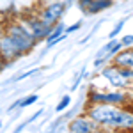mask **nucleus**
<instances>
[{
  "label": "nucleus",
  "mask_w": 133,
  "mask_h": 133,
  "mask_svg": "<svg viewBox=\"0 0 133 133\" xmlns=\"http://www.w3.org/2000/svg\"><path fill=\"white\" fill-rule=\"evenodd\" d=\"M83 114H87L92 121H96L108 133L133 131V112L128 110V107L87 103L83 108Z\"/></svg>",
  "instance_id": "1"
},
{
  "label": "nucleus",
  "mask_w": 133,
  "mask_h": 133,
  "mask_svg": "<svg viewBox=\"0 0 133 133\" xmlns=\"http://www.w3.org/2000/svg\"><path fill=\"white\" fill-rule=\"evenodd\" d=\"M4 32L9 36V39L14 44L16 48L21 51V55H27L30 53L36 44H37V39L34 37V34L29 30V27L23 23V21H9L4 25Z\"/></svg>",
  "instance_id": "2"
},
{
  "label": "nucleus",
  "mask_w": 133,
  "mask_h": 133,
  "mask_svg": "<svg viewBox=\"0 0 133 133\" xmlns=\"http://www.w3.org/2000/svg\"><path fill=\"white\" fill-rule=\"evenodd\" d=\"M131 101L128 91H119V89H96L91 87L87 92V103H96V105H117V107H128Z\"/></svg>",
  "instance_id": "3"
},
{
  "label": "nucleus",
  "mask_w": 133,
  "mask_h": 133,
  "mask_svg": "<svg viewBox=\"0 0 133 133\" xmlns=\"http://www.w3.org/2000/svg\"><path fill=\"white\" fill-rule=\"evenodd\" d=\"M69 4H71V0H48L46 4H43L39 7L37 14L44 23H48L50 27H55L66 14V11L69 9Z\"/></svg>",
  "instance_id": "4"
},
{
  "label": "nucleus",
  "mask_w": 133,
  "mask_h": 133,
  "mask_svg": "<svg viewBox=\"0 0 133 133\" xmlns=\"http://www.w3.org/2000/svg\"><path fill=\"white\" fill-rule=\"evenodd\" d=\"M99 76H101L103 80L108 83V87H112V89H119V91H130V89H133V82L128 80L123 75L121 68L115 66V64H112V62L105 64V68H101Z\"/></svg>",
  "instance_id": "5"
},
{
  "label": "nucleus",
  "mask_w": 133,
  "mask_h": 133,
  "mask_svg": "<svg viewBox=\"0 0 133 133\" xmlns=\"http://www.w3.org/2000/svg\"><path fill=\"white\" fill-rule=\"evenodd\" d=\"M68 131H71V133H108V131H105L96 121H92L87 114L73 117L68 123Z\"/></svg>",
  "instance_id": "6"
},
{
  "label": "nucleus",
  "mask_w": 133,
  "mask_h": 133,
  "mask_svg": "<svg viewBox=\"0 0 133 133\" xmlns=\"http://www.w3.org/2000/svg\"><path fill=\"white\" fill-rule=\"evenodd\" d=\"M21 21L29 27V30L34 34V37L37 39V43H39V41H46V37L50 36L51 29H53V27H50L48 23H44V21L39 18V14H37V12L25 14V16L21 18Z\"/></svg>",
  "instance_id": "7"
},
{
  "label": "nucleus",
  "mask_w": 133,
  "mask_h": 133,
  "mask_svg": "<svg viewBox=\"0 0 133 133\" xmlns=\"http://www.w3.org/2000/svg\"><path fill=\"white\" fill-rule=\"evenodd\" d=\"M0 55H2V59L5 61V64H11V62L18 61L21 55V51L16 48V44L9 39V36L4 32V36H2V39H0Z\"/></svg>",
  "instance_id": "8"
},
{
  "label": "nucleus",
  "mask_w": 133,
  "mask_h": 133,
  "mask_svg": "<svg viewBox=\"0 0 133 133\" xmlns=\"http://www.w3.org/2000/svg\"><path fill=\"white\" fill-rule=\"evenodd\" d=\"M68 37V34H66V25L62 23V21H59L53 29H51V32H50V36L46 37V50L48 48H53L55 44H59L61 41H64Z\"/></svg>",
  "instance_id": "9"
},
{
  "label": "nucleus",
  "mask_w": 133,
  "mask_h": 133,
  "mask_svg": "<svg viewBox=\"0 0 133 133\" xmlns=\"http://www.w3.org/2000/svg\"><path fill=\"white\" fill-rule=\"evenodd\" d=\"M112 64L119 66V68H128V69H133V46H128V48H123L115 57H114Z\"/></svg>",
  "instance_id": "10"
},
{
  "label": "nucleus",
  "mask_w": 133,
  "mask_h": 133,
  "mask_svg": "<svg viewBox=\"0 0 133 133\" xmlns=\"http://www.w3.org/2000/svg\"><path fill=\"white\" fill-rule=\"evenodd\" d=\"M114 5V0H94L91 5H89V9H87V16H92V14H99L103 11L110 9Z\"/></svg>",
  "instance_id": "11"
},
{
  "label": "nucleus",
  "mask_w": 133,
  "mask_h": 133,
  "mask_svg": "<svg viewBox=\"0 0 133 133\" xmlns=\"http://www.w3.org/2000/svg\"><path fill=\"white\" fill-rule=\"evenodd\" d=\"M39 99V94H29V96H23V98H20V99H16V101L12 103L9 107V110L7 112H12V110H16V108H27V107H30V105H34V103Z\"/></svg>",
  "instance_id": "12"
},
{
  "label": "nucleus",
  "mask_w": 133,
  "mask_h": 133,
  "mask_svg": "<svg viewBox=\"0 0 133 133\" xmlns=\"http://www.w3.org/2000/svg\"><path fill=\"white\" fill-rule=\"evenodd\" d=\"M43 112H44L43 108H39L37 112H34V114L30 115V117L27 119V121H23V123H20V124H18V126H16V128L12 130V133H21V131H23V130H25V128H27V126H29L30 123H34L36 119H39V115H43Z\"/></svg>",
  "instance_id": "13"
},
{
  "label": "nucleus",
  "mask_w": 133,
  "mask_h": 133,
  "mask_svg": "<svg viewBox=\"0 0 133 133\" xmlns=\"http://www.w3.org/2000/svg\"><path fill=\"white\" fill-rule=\"evenodd\" d=\"M69 105H71V94H64V96L61 98V101L55 105V112H59V114L64 112Z\"/></svg>",
  "instance_id": "14"
},
{
  "label": "nucleus",
  "mask_w": 133,
  "mask_h": 133,
  "mask_svg": "<svg viewBox=\"0 0 133 133\" xmlns=\"http://www.w3.org/2000/svg\"><path fill=\"white\" fill-rule=\"evenodd\" d=\"M124 23H126V20H119L114 25V29L110 30V34H108V39H117V36H119L124 29Z\"/></svg>",
  "instance_id": "15"
},
{
  "label": "nucleus",
  "mask_w": 133,
  "mask_h": 133,
  "mask_svg": "<svg viewBox=\"0 0 133 133\" xmlns=\"http://www.w3.org/2000/svg\"><path fill=\"white\" fill-rule=\"evenodd\" d=\"M37 71H39V68H34V69H30V71H25V73H21V75H18V76H14L11 82H20V80H25V78L32 76L34 73H37Z\"/></svg>",
  "instance_id": "16"
},
{
  "label": "nucleus",
  "mask_w": 133,
  "mask_h": 133,
  "mask_svg": "<svg viewBox=\"0 0 133 133\" xmlns=\"http://www.w3.org/2000/svg\"><path fill=\"white\" fill-rule=\"evenodd\" d=\"M119 41H121V44H123V48L133 46V34H126V36H123Z\"/></svg>",
  "instance_id": "17"
},
{
  "label": "nucleus",
  "mask_w": 133,
  "mask_h": 133,
  "mask_svg": "<svg viewBox=\"0 0 133 133\" xmlns=\"http://www.w3.org/2000/svg\"><path fill=\"white\" fill-rule=\"evenodd\" d=\"M94 0H76V4H78V7H80V11H82L83 14L87 12V9H89V5H91Z\"/></svg>",
  "instance_id": "18"
},
{
  "label": "nucleus",
  "mask_w": 133,
  "mask_h": 133,
  "mask_svg": "<svg viewBox=\"0 0 133 133\" xmlns=\"http://www.w3.org/2000/svg\"><path fill=\"white\" fill-rule=\"evenodd\" d=\"M83 76H85V71L82 69V71L76 75V78H75V82H73V85H71V91H75V89H76V87L80 85V82H82V78H83Z\"/></svg>",
  "instance_id": "19"
},
{
  "label": "nucleus",
  "mask_w": 133,
  "mask_h": 133,
  "mask_svg": "<svg viewBox=\"0 0 133 133\" xmlns=\"http://www.w3.org/2000/svg\"><path fill=\"white\" fill-rule=\"evenodd\" d=\"M80 27H82V21H75L73 25L66 27V34H73V32H76V30H78Z\"/></svg>",
  "instance_id": "20"
},
{
  "label": "nucleus",
  "mask_w": 133,
  "mask_h": 133,
  "mask_svg": "<svg viewBox=\"0 0 133 133\" xmlns=\"http://www.w3.org/2000/svg\"><path fill=\"white\" fill-rule=\"evenodd\" d=\"M5 66H7V64H5V61H4V59H2V55H0V71H2Z\"/></svg>",
  "instance_id": "21"
},
{
  "label": "nucleus",
  "mask_w": 133,
  "mask_h": 133,
  "mask_svg": "<svg viewBox=\"0 0 133 133\" xmlns=\"http://www.w3.org/2000/svg\"><path fill=\"white\" fill-rule=\"evenodd\" d=\"M2 36H4V27H0V39H2Z\"/></svg>",
  "instance_id": "22"
},
{
  "label": "nucleus",
  "mask_w": 133,
  "mask_h": 133,
  "mask_svg": "<svg viewBox=\"0 0 133 133\" xmlns=\"http://www.w3.org/2000/svg\"><path fill=\"white\" fill-rule=\"evenodd\" d=\"M2 126H4V124H2V121H0V130H2Z\"/></svg>",
  "instance_id": "23"
},
{
  "label": "nucleus",
  "mask_w": 133,
  "mask_h": 133,
  "mask_svg": "<svg viewBox=\"0 0 133 133\" xmlns=\"http://www.w3.org/2000/svg\"><path fill=\"white\" fill-rule=\"evenodd\" d=\"M66 133H71V131H66Z\"/></svg>",
  "instance_id": "24"
}]
</instances>
